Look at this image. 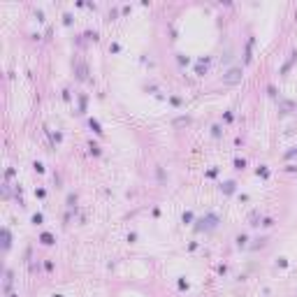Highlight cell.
Here are the masks:
<instances>
[{
    "instance_id": "cell-1",
    "label": "cell",
    "mask_w": 297,
    "mask_h": 297,
    "mask_svg": "<svg viewBox=\"0 0 297 297\" xmlns=\"http://www.w3.org/2000/svg\"><path fill=\"white\" fill-rule=\"evenodd\" d=\"M237 79H239V70H230L227 72V77H223V81H237Z\"/></svg>"
},
{
    "instance_id": "cell-2",
    "label": "cell",
    "mask_w": 297,
    "mask_h": 297,
    "mask_svg": "<svg viewBox=\"0 0 297 297\" xmlns=\"http://www.w3.org/2000/svg\"><path fill=\"white\" fill-rule=\"evenodd\" d=\"M42 241H44V244H51V235H42Z\"/></svg>"
}]
</instances>
